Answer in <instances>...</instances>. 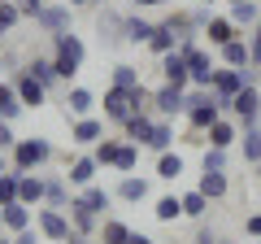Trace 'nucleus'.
<instances>
[{"instance_id": "obj_1", "label": "nucleus", "mask_w": 261, "mask_h": 244, "mask_svg": "<svg viewBox=\"0 0 261 244\" xmlns=\"http://www.w3.org/2000/svg\"><path fill=\"white\" fill-rule=\"evenodd\" d=\"M48 39H53L57 75H61V83H70V79L83 70V61H87V44H83V35H74V31H61V35H48Z\"/></svg>"}, {"instance_id": "obj_2", "label": "nucleus", "mask_w": 261, "mask_h": 244, "mask_svg": "<svg viewBox=\"0 0 261 244\" xmlns=\"http://www.w3.org/2000/svg\"><path fill=\"white\" fill-rule=\"evenodd\" d=\"M57 157V149H53V140H44V135H31V140H18L9 149V161H13V170H27V175H35L39 166H48V161Z\"/></svg>"}, {"instance_id": "obj_3", "label": "nucleus", "mask_w": 261, "mask_h": 244, "mask_svg": "<svg viewBox=\"0 0 261 244\" xmlns=\"http://www.w3.org/2000/svg\"><path fill=\"white\" fill-rule=\"evenodd\" d=\"M226 113L240 122V131H244V127H257V118H261V87H244V92H235L231 105H226Z\"/></svg>"}, {"instance_id": "obj_4", "label": "nucleus", "mask_w": 261, "mask_h": 244, "mask_svg": "<svg viewBox=\"0 0 261 244\" xmlns=\"http://www.w3.org/2000/svg\"><path fill=\"white\" fill-rule=\"evenodd\" d=\"M35 227H39V235H44L48 244H65V235L74 231V227H70V214H65V209H35Z\"/></svg>"}, {"instance_id": "obj_5", "label": "nucleus", "mask_w": 261, "mask_h": 244, "mask_svg": "<svg viewBox=\"0 0 261 244\" xmlns=\"http://www.w3.org/2000/svg\"><path fill=\"white\" fill-rule=\"evenodd\" d=\"M35 27L44 31V35H61V31H74V9L70 5H44L39 9V18H35Z\"/></svg>"}, {"instance_id": "obj_6", "label": "nucleus", "mask_w": 261, "mask_h": 244, "mask_svg": "<svg viewBox=\"0 0 261 244\" xmlns=\"http://www.w3.org/2000/svg\"><path fill=\"white\" fill-rule=\"evenodd\" d=\"M152 109H157V118H183L187 113V92L183 87L161 83L157 92H152Z\"/></svg>"}, {"instance_id": "obj_7", "label": "nucleus", "mask_w": 261, "mask_h": 244, "mask_svg": "<svg viewBox=\"0 0 261 244\" xmlns=\"http://www.w3.org/2000/svg\"><path fill=\"white\" fill-rule=\"evenodd\" d=\"M244 70H231V66H218V75H214V87H209V92H214V101L222 105V113H226V105H231V96L235 92H244Z\"/></svg>"}, {"instance_id": "obj_8", "label": "nucleus", "mask_w": 261, "mask_h": 244, "mask_svg": "<svg viewBox=\"0 0 261 244\" xmlns=\"http://www.w3.org/2000/svg\"><path fill=\"white\" fill-rule=\"evenodd\" d=\"M13 87H18V96H22V105H27V109H39V105H48V87L39 83V79L31 75L27 66L13 70Z\"/></svg>"}, {"instance_id": "obj_9", "label": "nucleus", "mask_w": 261, "mask_h": 244, "mask_svg": "<svg viewBox=\"0 0 261 244\" xmlns=\"http://www.w3.org/2000/svg\"><path fill=\"white\" fill-rule=\"evenodd\" d=\"M100 140H105V122L96 118V113L70 122V144H79V149H96Z\"/></svg>"}, {"instance_id": "obj_10", "label": "nucleus", "mask_w": 261, "mask_h": 244, "mask_svg": "<svg viewBox=\"0 0 261 244\" xmlns=\"http://www.w3.org/2000/svg\"><path fill=\"white\" fill-rule=\"evenodd\" d=\"M74 205H83L87 214H96V218H109V205H113V192L105 188V183H87V188H79Z\"/></svg>"}, {"instance_id": "obj_11", "label": "nucleus", "mask_w": 261, "mask_h": 244, "mask_svg": "<svg viewBox=\"0 0 261 244\" xmlns=\"http://www.w3.org/2000/svg\"><path fill=\"white\" fill-rule=\"evenodd\" d=\"M161 83H170V87H183V92L192 87V70H187V57L178 53V48L161 57Z\"/></svg>"}, {"instance_id": "obj_12", "label": "nucleus", "mask_w": 261, "mask_h": 244, "mask_svg": "<svg viewBox=\"0 0 261 244\" xmlns=\"http://www.w3.org/2000/svg\"><path fill=\"white\" fill-rule=\"evenodd\" d=\"M96 175H100V166H96L92 153H79V157L65 161V179H70V188H87V183H96Z\"/></svg>"}, {"instance_id": "obj_13", "label": "nucleus", "mask_w": 261, "mask_h": 244, "mask_svg": "<svg viewBox=\"0 0 261 244\" xmlns=\"http://www.w3.org/2000/svg\"><path fill=\"white\" fill-rule=\"evenodd\" d=\"M218 66H231V70L252 66V44H248V35H235L231 44L218 48Z\"/></svg>"}, {"instance_id": "obj_14", "label": "nucleus", "mask_w": 261, "mask_h": 244, "mask_svg": "<svg viewBox=\"0 0 261 244\" xmlns=\"http://www.w3.org/2000/svg\"><path fill=\"white\" fill-rule=\"evenodd\" d=\"M100 105H105V122H126L130 118V92H122V87H105V96H100Z\"/></svg>"}, {"instance_id": "obj_15", "label": "nucleus", "mask_w": 261, "mask_h": 244, "mask_svg": "<svg viewBox=\"0 0 261 244\" xmlns=\"http://www.w3.org/2000/svg\"><path fill=\"white\" fill-rule=\"evenodd\" d=\"M205 144H214V149H235V144H240V122H235L231 113H222V118L205 131Z\"/></svg>"}, {"instance_id": "obj_16", "label": "nucleus", "mask_w": 261, "mask_h": 244, "mask_svg": "<svg viewBox=\"0 0 261 244\" xmlns=\"http://www.w3.org/2000/svg\"><path fill=\"white\" fill-rule=\"evenodd\" d=\"M235 35H244V31L235 27V22L226 18V13H214V18H209V27H205V44L214 48V53H218V48H222V44H231Z\"/></svg>"}, {"instance_id": "obj_17", "label": "nucleus", "mask_w": 261, "mask_h": 244, "mask_svg": "<svg viewBox=\"0 0 261 244\" xmlns=\"http://www.w3.org/2000/svg\"><path fill=\"white\" fill-rule=\"evenodd\" d=\"M70 179L65 175H44V205L48 209H70Z\"/></svg>"}, {"instance_id": "obj_18", "label": "nucleus", "mask_w": 261, "mask_h": 244, "mask_svg": "<svg viewBox=\"0 0 261 244\" xmlns=\"http://www.w3.org/2000/svg\"><path fill=\"white\" fill-rule=\"evenodd\" d=\"M148 179L144 175H122L118 179V188H113V197L118 201H126V205H140V201H148Z\"/></svg>"}, {"instance_id": "obj_19", "label": "nucleus", "mask_w": 261, "mask_h": 244, "mask_svg": "<svg viewBox=\"0 0 261 244\" xmlns=\"http://www.w3.org/2000/svg\"><path fill=\"white\" fill-rule=\"evenodd\" d=\"M196 188L205 192L209 201H226V197H231V179H226V170H200Z\"/></svg>"}, {"instance_id": "obj_20", "label": "nucleus", "mask_w": 261, "mask_h": 244, "mask_svg": "<svg viewBox=\"0 0 261 244\" xmlns=\"http://www.w3.org/2000/svg\"><path fill=\"white\" fill-rule=\"evenodd\" d=\"M152 31H157V22L140 18V13H122V39L126 44H148Z\"/></svg>"}, {"instance_id": "obj_21", "label": "nucleus", "mask_w": 261, "mask_h": 244, "mask_svg": "<svg viewBox=\"0 0 261 244\" xmlns=\"http://www.w3.org/2000/svg\"><path fill=\"white\" fill-rule=\"evenodd\" d=\"M96 109V92L92 87H70V92H65V118H87V113Z\"/></svg>"}, {"instance_id": "obj_22", "label": "nucleus", "mask_w": 261, "mask_h": 244, "mask_svg": "<svg viewBox=\"0 0 261 244\" xmlns=\"http://www.w3.org/2000/svg\"><path fill=\"white\" fill-rule=\"evenodd\" d=\"M144 149H148V153H170V149H174V118H157V122H152Z\"/></svg>"}, {"instance_id": "obj_23", "label": "nucleus", "mask_w": 261, "mask_h": 244, "mask_svg": "<svg viewBox=\"0 0 261 244\" xmlns=\"http://www.w3.org/2000/svg\"><path fill=\"white\" fill-rule=\"evenodd\" d=\"M152 122H157V113H130V118L122 122V140H130V144H140V149H144Z\"/></svg>"}, {"instance_id": "obj_24", "label": "nucleus", "mask_w": 261, "mask_h": 244, "mask_svg": "<svg viewBox=\"0 0 261 244\" xmlns=\"http://www.w3.org/2000/svg\"><path fill=\"white\" fill-rule=\"evenodd\" d=\"M22 113H27V105H22V96H18V87H13V79H0V118L13 122V118H22Z\"/></svg>"}, {"instance_id": "obj_25", "label": "nucleus", "mask_w": 261, "mask_h": 244, "mask_svg": "<svg viewBox=\"0 0 261 244\" xmlns=\"http://www.w3.org/2000/svg\"><path fill=\"white\" fill-rule=\"evenodd\" d=\"M18 201H22V205H31V209L44 205V175H39V170H35V175L22 170V179H18Z\"/></svg>"}, {"instance_id": "obj_26", "label": "nucleus", "mask_w": 261, "mask_h": 244, "mask_svg": "<svg viewBox=\"0 0 261 244\" xmlns=\"http://www.w3.org/2000/svg\"><path fill=\"white\" fill-rule=\"evenodd\" d=\"M226 18H231L240 31H252V27L261 22V5H257V0H240V5H226Z\"/></svg>"}, {"instance_id": "obj_27", "label": "nucleus", "mask_w": 261, "mask_h": 244, "mask_svg": "<svg viewBox=\"0 0 261 244\" xmlns=\"http://www.w3.org/2000/svg\"><path fill=\"white\" fill-rule=\"evenodd\" d=\"M0 214H5V231H9V235H18V231H27V227H35L31 205H22V201H13V205H0Z\"/></svg>"}, {"instance_id": "obj_28", "label": "nucleus", "mask_w": 261, "mask_h": 244, "mask_svg": "<svg viewBox=\"0 0 261 244\" xmlns=\"http://www.w3.org/2000/svg\"><path fill=\"white\" fill-rule=\"evenodd\" d=\"M27 70H31V75H35L39 79V83H44V87H53V83H61V75H57V61H53V53H35V57H31V61H27Z\"/></svg>"}, {"instance_id": "obj_29", "label": "nucleus", "mask_w": 261, "mask_h": 244, "mask_svg": "<svg viewBox=\"0 0 261 244\" xmlns=\"http://www.w3.org/2000/svg\"><path fill=\"white\" fill-rule=\"evenodd\" d=\"M178 201H183V218H196V223H205L209 205H214V201H209V197H205L200 188H187V192H183Z\"/></svg>"}, {"instance_id": "obj_30", "label": "nucleus", "mask_w": 261, "mask_h": 244, "mask_svg": "<svg viewBox=\"0 0 261 244\" xmlns=\"http://www.w3.org/2000/svg\"><path fill=\"white\" fill-rule=\"evenodd\" d=\"M65 214H70V227H74L79 235H87V240H92V235L100 231V223H105V218L87 214V209H83V205H74V201H70V209H65Z\"/></svg>"}, {"instance_id": "obj_31", "label": "nucleus", "mask_w": 261, "mask_h": 244, "mask_svg": "<svg viewBox=\"0 0 261 244\" xmlns=\"http://www.w3.org/2000/svg\"><path fill=\"white\" fill-rule=\"evenodd\" d=\"M240 157H244V166L261 161V127H244L240 131Z\"/></svg>"}, {"instance_id": "obj_32", "label": "nucleus", "mask_w": 261, "mask_h": 244, "mask_svg": "<svg viewBox=\"0 0 261 244\" xmlns=\"http://www.w3.org/2000/svg\"><path fill=\"white\" fill-rule=\"evenodd\" d=\"M144 48H148L152 57H166V53H174V48H178V35L166 27V22H157V31H152V39H148Z\"/></svg>"}, {"instance_id": "obj_33", "label": "nucleus", "mask_w": 261, "mask_h": 244, "mask_svg": "<svg viewBox=\"0 0 261 244\" xmlns=\"http://www.w3.org/2000/svg\"><path fill=\"white\" fill-rule=\"evenodd\" d=\"M183 157H178L174 149L170 153H157V179H166V183H178V179H183Z\"/></svg>"}, {"instance_id": "obj_34", "label": "nucleus", "mask_w": 261, "mask_h": 244, "mask_svg": "<svg viewBox=\"0 0 261 244\" xmlns=\"http://www.w3.org/2000/svg\"><path fill=\"white\" fill-rule=\"evenodd\" d=\"M109 83L122 87V92H135V87L144 83V79H140V66H126V61H118V66L109 70Z\"/></svg>"}, {"instance_id": "obj_35", "label": "nucleus", "mask_w": 261, "mask_h": 244, "mask_svg": "<svg viewBox=\"0 0 261 244\" xmlns=\"http://www.w3.org/2000/svg\"><path fill=\"white\" fill-rule=\"evenodd\" d=\"M152 214H157V223H178V218H183V201H178V192H166V197H157Z\"/></svg>"}, {"instance_id": "obj_36", "label": "nucleus", "mask_w": 261, "mask_h": 244, "mask_svg": "<svg viewBox=\"0 0 261 244\" xmlns=\"http://www.w3.org/2000/svg\"><path fill=\"white\" fill-rule=\"evenodd\" d=\"M135 166H140V144L122 140V149H118V161H113V170H118V175H135Z\"/></svg>"}, {"instance_id": "obj_37", "label": "nucleus", "mask_w": 261, "mask_h": 244, "mask_svg": "<svg viewBox=\"0 0 261 244\" xmlns=\"http://www.w3.org/2000/svg\"><path fill=\"white\" fill-rule=\"evenodd\" d=\"M200 170H231V149H214V144H205V153H200Z\"/></svg>"}, {"instance_id": "obj_38", "label": "nucleus", "mask_w": 261, "mask_h": 244, "mask_svg": "<svg viewBox=\"0 0 261 244\" xmlns=\"http://www.w3.org/2000/svg\"><path fill=\"white\" fill-rule=\"evenodd\" d=\"M126 235H130V227L122 218H105L100 223V244H126Z\"/></svg>"}, {"instance_id": "obj_39", "label": "nucleus", "mask_w": 261, "mask_h": 244, "mask_svg": "<svg viewBox=\"0 0 261 244\" xmlns=\"http://www.w3.org/2000/svg\"><path fill=\"white\" fill-rule=\"evenodd\" d=\"M118 149H122V140H109V135H105V140L92 149L96 166H100V170H105V166H113V161H118Z\"/></svg>"}, {"instance_id": "obj_40", "label": "nucleus", "mask_w": 261, "mask_h": 244, "mask_svg": "<svg viewBox=\"0 0 261 244\" xmlns=\"http://www.w3.org/2000/svg\"><path fill=\"white\" fill-rule=\"evenodd\" d=\"M18 179H22V170H5V175H0V205H13V201H18Z\"/></svg>"}, {"instance_id": "obj_41", "label": "nucleus", "mask_w": 261, "mask_h": 244, "mask_svg": "<svg viewBox=\"0 0 261 244\" xmlns=\"http://www.w3.org/2000/svg\"><path fill=\"white\" fill-rule=\"evenodd\" d=\"M18 22H22V9L13 5V0H0V35H9Z\"/></svg>"}, {"instance_id": "obj_42", "label": "nucleus", "mask_w": 261, "mask_h": 244, "mask_svg": "<svg viewBox=\"0 0 261 244\" xmlns=\"http://www.w3.org/2000/svg\"><path fill=\"white\" fill-rule=\"evenodd\" d=\"M96 27H100V39H105V44H118V39H122V18H113V13H100Z\"/></svg>"}, {"instance_id": "obj_43", "label": "nucleus", "mask_w": 261, "mask_h": 244, "mask_svg": "<svg viewBox=\"0 0 261 244\" xmlns=\"http://www.w3.org/2000/svg\"><path fill=\"white\" fill-rule=\"evenodd\" d=\"M13 5L22 9V18H31V22H35V18H39V9H44L48 0H13Z\"/></svg>"}, {"instance_id": "obj_44", "label": "nucleus", "mask_w": 261, "mask_h": 244, "mask_svg": "<svg viewBox=\"0 0 261 244\" xmlns=\"http://www.w3.org/2000/svg\"><path fill=\"white\" fill-rule=\"evenodd\" d=\"M244 231H248L252 240H261V209H252V214L244 218Z\"/></svg>"}, {"instance_id": "obj_45", "label": "nucleus", "mask_w": 261, "mask_h": 244, "mask_svg": "<svg viewBox=\"0 0 261 244\" xmlns=\"http://www.w3.org/2000/svg\"><path fill=\"white\" fill-rule=\"evenodd\" d=\"M13 144H18V135H13V122H0V149L9 153Z\"/></svg>"}, {"instance_id": "obj_46", "label": "nucleus", "mask_w": 261, "mask_h": 244, "mask_svg": "<svg viewBox=\"0 0 261 244\" xmlns=\"http://www.w3.org/2000/svg\"><path fill=\"white\" fill-rule=\"evenodd\" d=\"M218 240H222V235H218L214 227H205V223H200V231H196V240H192V244H218Z\"/></svg>"}, {"instance_id": "obj_47", "label": "nucleus", "mask_w": 261, "mask_h": 244, "mask_svg": "<svg viewBox=\"0 0 261 244\" xmlns=\"http://www.w3.org/2000/svg\"><path fill=\"white\" fill-rule=\"evenodd\" d=\"M44 235H39V227H27V231H18L13 235V244H39Z\"/></svg>"}, {"instance_id": "obj_48", "label": "nucleus", "mask_w": 261, "mask_h": 244, "mask_svg": "<svg viewBox=\"0 0 261 244\" xmlns=\"http://www.w3.org/2000/svg\"><path fill=\"white\" fill-rule=\"evenodd\" d=\"M126 244H157V240H152V235H144V231H135V227H130V235H126Z\"/></svg>"}, {"instance_id": "obj_49", "label": "nucleus", "mask_w": 261, "mask_h": 244, "mask_svg": "<svg viewBox=\"0 0 261 244\" xmlns=\"http://www.w3.org/2000/svg\"><path fill=\"white\" fill-rule=\"evenodd\" d=\"M135 9H152V5H174V0H130Z\"/></svg>"}, {"instance_id": "obj_50", "label": "nucleus", "mask_w": 261, "mask_h": 244, "mask_svg": "<svg viewBox=\"0 0 261 244\" xmlns=\"http://www.w3.org/2000/svg\"><path fill=\"white\" fill-rule=\"evenodd\" d=\"M65 244H92V240H87V235H79V231H70V235H65Z\"/></svg>"}, {"instance_id": "obj_51", "label": "nucleus", "mask_w": 261, "mask_h": 244, "mask_svg": "<svg viewBox=\"0 0 261 244\" xmlns=\"http://www.w3.org/2000/svg\"><path fill=\"white\" fill-rule=\"evenodd\" d=\"M9 166H13V161H9V153L0 149V175H5V170H9Z\"/></svg>"}, {"instance_id": "obj_52", "label": "nucleus", "mask_w": 261, "mask_h": 244, "mask_svg": "<svg viewBox=\"0 0 261 244\" xmlns=\"http://www.w3.org/2000/svg\"><path fill=\"white\" fill-rule=\"evenodd\" d=\"M65 5H70V9H83V5H96V0H65Z\"/></svg>"}, {"instance_id": "obj_53", "label": "nucleus", "mask_w": 261, "mask_h": 244, "mask_svg": "<svg viewBox=\"0 0 261 244\" xmlns=\"http://www.w3.org/2000/svg\"><path fill=\"white\" fill-rule=\"evenodd\" d=\"M0 244H13V235H9V231H0Z\"/></svg>"}, {"instance_id": "obj_54", "label": "nucleus", "mask_w": 261, "mask_h": 244, "mask_svg": "<svg viewBox=\"0 0 261 244\" xmlns=\"http://www.w3.org/2000/svg\"><path fill=\"white\" fill-rule=\"evenodd\" d=\"M200 5H209V9H214V5H222V0H200Z\"/></svg>"}, {"instance_id": "obj_55", "label": "nucleus", "mask_w": 261, "mask_h": 244, "mask_svg": "<svg viewBox=\"0 0 261 244\" xmlns=\"http://www.w3.org/2000/svg\"><path fill=\"white\" fill-rule=\"evenodd\" d=\"M252 170H257V179H261V161H257V166H252Z\"/></svg>"}, {"instance_id": "obj_56", "label": "nucleus", "mask_w": 261, "mask_h": 244, "mask_svg": "<svg viewBox=\"0 0 261 244\" xmlns=\"http://www.w3.org/2000/svg\"><path fill=\"white\" fill-rule=\"evenodd\" d=\"M222 5H240V0H222Z\"/></svg>"}, {"instance_id": "obj_57", "label": "nucleus", "mask_w": 261, "mask_h": 244, "mask_svg": "<svg viewBox=\"0 0 261 244\" xmlns=\"http://www.w3.org/2000/svg\"><path fill=\"white\" fill-rule=\"evenodd\" d=\"M0 231H5V214H0Z\"/></svg>"}, {"instance_id": "obj_58", "label": "nucleus", "mask_w": 261, "mask_h": 244, "mask_svg": "<svg viewBox=\"0 0 261 244\" xmlns=\"http://www.w3.org/2000/svg\"><path fill=\"white\" fill-rule=\"evenodd\" d=\"M218 244H231V240H218Z\"/></svg>"}, {"instance_id": "obj_59", "label": "nucleus", "mask_w": 261, "mask_h": 244, "mask_svg": "<svg viewBox=\"0 0 261 244\" xmlns=\"http://www.w3.org/2000/svg\"><path fill=\"white\" fill-rule=\"evenodd\" d=\"M257 5H261V0H257Z\"/></svg>"}]
</instances>
